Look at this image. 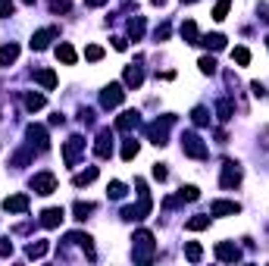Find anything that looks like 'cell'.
Instances as JSON below:
<instances>
[{"instance_id": "cell-1", "label": "cell", "mask_w": 269, "mask_h": 266, "mask_svg": "<svg viewBox=\"0 0 269 266\" xmlns=\"http://www.w3.org/2000/svg\"><path fill=\"white\" fill-rule=\"evenodd\" d=\"M135 263H150L153 260V254H157V244H153V235L147 232V229H141V232H135Z\"/></svg>"}, {"instance_id": "cell-2", "label": "cell", "mask_w": 269, "mask_h": 266, "mask_svg": "<svg viewBox=\"0 0 269 266\" xmlns=\"http://www.w3.org/2000/svg\"><path fill=\"white\" fill-rule=\"evenodd\" d=\"M172 122H175V116H163V119H157V122H150V126H147V138L157 144V147H163L169 129H172Z\"/></svg>"}, {"instance_id": "cell-3", "label": "cell", "mask_w": 269, "mask_h": 266, "mask_svg": "<svg viewBox=\"0 0 269 266\" xmlns=\"http://www.w3.org/2000/svg\"><path fill=\"white\" fill-rule=\"evenodd\" d=\"M182 150L188 157H194V160H204L207 157V144L201 141V135H194V132H185L182 135Z\"/></svg>"}, {"instance_id": "cell-4", "label": "cell", "mask_w": 269, "mask_h": 266, "mask_svg": "<svg viewBox=\"0 0 269 266\" xmlns=\"http://www.w3.org/2000/svg\"><path fill=\"white\" fill-rule=\"evenodd\" d=\"M82 150H85V138H82V135H72V138L63 144V160H66V166H75V163H79Z\"/></svg>"}, {"instance_id": "cell-5", "label": "cell", "mask_w": 269, "mask_h": 266, "mask_svg": "<svg viewBox=\"0 0 269 266\" xmlns=\"http://www.w3.org/2000/svg\"><path fill=\"white\" fill-rule=\"evenodd\" d=\"M31 191L34 194H53L57 191V175L53 172H38L31 179Z\"/></svg>"}, {"instance_id": "cell-6", "label": "cell", "mask_w": 269, "mask_h": 266, "mask_svg": "<svg viewBox=\"0 0 269 266\" xmlns=\"http://www.w3.org/2000/svg\"><path fill=\"white\" fill-rule=\"evenodd\" d=\"M122 97H125V88H122L119 82H113V85H106V88H103L100 103H103L106 110H113V107H119V103H122Z\"/></svg>"}, {"instance_id": "cell-7", "label": "cell", "mask_w": 269, "mask_h": 266, "mask_svg": "<svg viewBox=\"0 0 269 266\" xmlns=\"http://www.w3.org/2000/svg\"><path fill=\"white\" fill-rule=\"evenodd\" d=\"M241 182V166L235 163V160H225L222 163V179H219V185L222 188H235Z\"/></svg>"}, {"instance_id": "cell-8", "label": "cell", "mask_w": 269, "mask_h": 266, "mask_svg": "<svg viewBox=\"0 0 269 266\" xmlns=\"http://www.w3.org/2000/svg\"><path fill=\"white\" fill-rule=\"evenodd\" d=\"M216 257H219L222 263H235V260H241V247H238L235 241H219V244H216Z\"/></svg>"}, {"instance_id": "cell-9", "label": "cell", "mask_w": 269, "mask_h": 266, "mask_svg": "<svg viewBox=\"0 0 269 266\" xmlns=\"http://www.w3.org/2000/svg\"><path fill=\"white\" fill-rule=\"evenodd\" d=\"M147 213H150V198H147V194H141V204H138V207H125V210H122V219L138 222V219H144Z\"/></svg>"}, {"instance_id": "cell-10", "label": "cell", "mask_w": 269, "mask_h": 266, "mask_svg": "<svg viewBox=\"0 0 269 266\" xmlns=\"http://www.w3.org/2000/svg\"><path fill=\"white\" fill-rule=\"evenodd\" d=\"M53 38H57V28H41V31H34V34H31V50H47Z\"/></svg>"}, {"instance_id": "cell-11", "label": "cell", "mask_w": 269, "mask_h": 266, "mask_svg": "<svg viewBox=\"0 0 269 266\" xmlns=\"http://www.w3.org/2000/svg\"><path fill=\"white\" fill-rule=\"evenodd\" d=\"M94 154H97V160H110V154H113V135H110V132H100V135H97Z\"/></svg>"}, {"instance_id": "cell-12", "label": "cell", "mask_w": 269, "mask_h": 266, "mask_svg": "<svg viewBox=\"0 0 269 266\" xmlns=\"http://www.w3.org/2000/svg\"><path fill=\"white\" fill-rule=\"evenodd\" d=\"M235 213H241V207L235 201H213L210 204V216H235Z\"/></svg>"}, {"instance_id": "cell-13", "label": "cell", "mask_w": 269, "mask_h": 266, "mask_svg": "<svg viewBox=\"0 0 269 266\" xmlns=\"http://www.w3.org/2000/svg\"><path fill=\"white\" fill-rule=\"evenodd\" d=\"M63 207H47L44 213H41V225H44V229H57V225L63 222Z\"/></svg>"}, {"instance_id": "cell-14", "label": "cell", "mask_w": 269, "mask_h": 266, "mask_svg": "<svg viewBox=\"0 0 269 266\" xmlns=\"http://www.w3.org/2000/svg\"><path fill=\"white\" fill-rule=\"evenodd\" d=\"M4 210H10V213H25V210H28V194H10V198H4Z\"/></svg>"}, {"instance_id": "cell-15", "label": "cell", "mask_w": 269, "mask_h": 266, "mask_svg": "<svg viewBox=\"0 0 269 266\" xmlns=\"http://www.w3.org/2000/svg\"><path fill=\"white\" fill-rule=\"evenodd\" d=\"M25 135L31 138V144H38L41 150L50 144V141H47V129H44V126H28V129H25Z\"/></svg>"}, {"instance_id": "cell-16", "label": "cell", "mask_w": 269, "mask_h": 266, "mask_svg": "<svg viewBox=\"0 0 269 266\" xmlns=\"http://www.w3.org/2000/svg\"><path fill=\"white\" fill-rule=\"evenodd\" d=\"M34 82L41 85V88H47V91H53L57 88V72L53 69H38L34 72Z\"/></svg>"}, {"instance_id": "cell-17", "label": "cell", "mask_w": 269, "mask_h": 266, "mask_svg": "<svg viewBox=\"0 0 269 266\" xmlns=\"http://www.w3.org/2000/svg\"><path fill=\"white\" fill-rule=\"evenodd\" d=\"M57 60H60L63 66H75V60H79V54H75V47H72V44H66V41H63V44L57 47Z\"/></svg>"}, {"instance_id": "cell-18", "label": "cell", "mask_w": 269, "mask_h": 266, "mask_svg": "<svg viewBox=\"0 0 269 266\" xmlns=\"http://www.w3.org/2000/svg\"><path fill=\"white\" fill-rule=\"evenodd\" d=\"M135 126H138V113L135 110H125L122 116L116 119V132H132Z\"/></svg>"}, {"instance_id": "cell-19", "label": "cell", "mask_w": 269, "mask_h": 266, "mask_svg": "<svg viewBox=\"0 0 269 266\" xmlns=\"http://www.w3.org/2000/svg\"><path fill=\"white\" fill-rule=\"evenodd\" d=\"M141 82H144L141 66H125V88H141Z\"/></svg>"}, {"instance_id": "cell-20", "label": "cell", "mask_w": 269, "mask_h": 266, "mask_svg": "<svg viewBox=\"0 0 269 266\" xmlns=\"http://www.w3.org/2000/svg\"><path fill=\"white\" fill-rule=\"evenodd\" d=\"M182 38H185V44H198L201 41V34H198V22H182Z\"/></svg>"}, {"instance_id": "cell-21", "label": "cell", "mask_w": 269, "mask_h": 266, "mask_svg": "<svg viewBox=\"0 0 269 266\" xmlns=\"http://www.w3.org/2000/svg\"><path fill=\"white\" fill-rule=\"evenodd\" d=\"M16 57H19V44H4L0 47V66H10V63H16Z\"/></svg>"}, {"instance_id": "cell-22", "label": "cell", "mask_w": 269, "mask_h": 266, "mask_svg": "<svg viewBox=\"0 0 269 266\" xmlns=\"http://www.w3.org/2000/svg\"><path fill=\"white\" fill-rule=\"evenodd\" d=\"M232 113H235V103L228 100V97H222V100L216 103V116H219V122H228V119H232Z\"/></svg>"}, {"instance_id": "cell-23", "label": "cell", "mask_w": 269, "mask_h": 266, "mask_svg": "<svg viewBox=\"0 0 269 266\" xmlns=\"http://www.w3.org/2000/svg\"><path fill=\"white\" fill-rule=\"evenodd\" d=\"M207 225H210V216H204V213H198V216H191V219L185 222V229H188V232H204V229H207Z\"/></svg>"}, {"instance_id": "cell-24", "label": "cell", "mask_w": 269, "mask_h": 266, "mask_svg": "<svg viewBox=\"0 0 269 266\" xmlns=\"http://www.w3.org/2000/svg\"><path fill=\"white\" fill-rule=\"evenodd\" d=\"M198 44H204V47H210V50H222V47H225V34H207V38H201Z\"/></svg>"}, {"instance_id": "cell-25", "label": "cell", "mask_w": 269, "mask_h": 266, "mask_svg": "<svg viewBox=\"0 0 269 266\" xmlns=\"http://www.w3.org/2000/svg\"><path fill=\"white\" fill-rule=\"evenodd\" d=\"M47 247H50V244H47V241H31V244H28V247H25V254H28V257H31V260H41V257H44V254H47Z\"/></svg>"}, {"instance_id": "cell-26", "label": "cell", "mask_w": 269, "mask_h": 266, "mask_svg": "<svg viewBox=\"0 0 269 266\" xmlns=\"http://www.w3.org/2000/svg\"><path fill=\"white\" fill-rule=\"evenodd\" d=\"M94 179H97V166H91V169H85V172H79V175H75V179H72V185H75V188H82V185H91Z\"/></svg>"}, {"instance_id": "cell-27", "label": "cell", "mask_w": 269, "mask_h": 266, "mask_svg": "<svg viewBox=\"0 0 269 266\" xmlns=\"http://www.w3.org/2000/svg\"><path fill=\"white\" fill-rule=\"evenodd\" d=\"M185 257H188L191 263H201V257H204V247H201L198 241H188V244H185Z\"/></svg>"}, {"instance_id": "cell-28", "label": "cell", "mask_w": 269, "mask_h": 266, "mask_svg": "<svg viewBox=\"0 0 269 266\" xmlns=\"http://www.w3.org/2000/svg\"><path fill=\"white\" fill-rule=\"evenodd\" d=\"M228 10H232V0H216V7H213V19L222 22L228 16Z\"/></svg>"}, {"instance_id": "cell-29", "label": "cell", "mask_w": 269, "mask_h": 266, "mask_svg": "<svg viewBox=\"0 0 269 266\" xmlns=\"http://www.w3.org/2000/svg\"><path fill=\"white\" fill-rule=\"evenodd\" d=\"M72 213H75V219L85 222V219L94 213V204H82V201H79V204H72Z\"/></svg>"}, {"instance_id": "cell-30", "label": "cell", "mask_w": 269, "mask_h": 266, "mask_svg": "<svg viewBox=\"0 0 269 266\" xmlns=\"http://www.w3.org/2000/svg\"><path fill=\"white\" fill-rule=\"evenodd\" d=\"M129 34L135 38V41H141V34H144V16H135L129 22Z\"/></svg>"}, {"instance_id": "cell-31", "label": "cell", "mask_w": 269, "mask_h": 266, "mask_svg": "<svg viewBox=\"0 0 269 266\" xmlns=\"http://www.w3.org/2000/svg\"><path fill=\"white\" fill-rule=\"evenodd\" d=\"M44 103H47L44 94H25V107H28L31 113H34V110H44Z\"/></svg>"}, {"instance_id": "cell-32", "label": "cell", "mask_w": 269, "mask_h": 266, "mask_svg": "<svg viewBox=\"0 0 269 266\" xmlns=\"http://www.w3.org/2000/svg\"><path fill=\"white\" fill-rule=\"evenodd\" d=\"M135 157H138V141H135V138H129V141L122 144V160L129 163V160H135Z\"/></svg>"}, {"instance_id": "cell-33", "label": "cell", "mask_w": 269, "mask_h": 266, "mask_svg": "<svg viewBox=\"0 0 269 266\" xmlns=\"http://www.w3.org/2000/svg\"><path fill=\"white\" fill-rule=\"evenodd\" d=\"M191 119H194V126H207V122H210L207 107H194V110H191Z\"/></svg>"}, {"instance_id": "cell-34", "label": "cell", "mask_w": 269, "mask_h": 266, "mask_svg": "<svg viewBox=\"0 0 269 266\" xmlns=\"http://www.w3.org/2000/svg\"><path fill=\"white\" fill-rule=\"evenodd\" d=\"M85 60L100 63V60H103V47H100V44H88V47H85Z\"/></svg>"}, {"instance_id": "cell-35", "label": "cell", "mask_w": 269, "mask_h": 266, "mask_svg": "<svg viewBox=\"0 0 269 266\" xmlns=\"http://www.w3.org/2000/svg\"><path fill=\"white\" fill-rule=\"evenodd\" d=\"M198 198H201V188H194V185H185L178 191V201H198Z\"/></svg>"}, {"instance_id": "cell-36", "label": "cell", "mask_w": 269, "mask_h": 266, "mask_svg": "<svg viewBox=\"0 0 269 266\" xmlns=\"http://www.w3.org/2000/svg\"><path fill=\"white\" fill-rule=\"evenodd\" d=\"M106 194H110L113 201H119V198H125V185H122V182H110V188H106Z\"/></svg>"}, {"instance_id": "cell-37", "label": "cell", "mask_w": 269, "mask_h": 266, "mask_svg": "<svg viewBox=\"0 0 269 266\" xmlns=\"http://www.w3.org/2000/svg\"><path fill=\"white\" fill-rule=\"evenodd\" d=\"M232 60H235L238 66H247V63H250V50H247V47H235V50H232Z\"/></svg>"}, {"instance_id": "cell-38", "label": "cell", "mask_w": 269, "mask_h": 266, "mask_svg": "<svg viewBox=\"0 0 269 266\" xmlns=\"http://www.w3.org/2000/svg\"><path fill=\"white\" fill-rule=\"evenodd\" d=\"M198 66H201V72H204V75H213V72H216V60H213V57H201V60H198Z\"/></svg>"}, {"instance_id": "cell-39", "label": "cell", "mask_w": 269, "mask_h": 266, "mask_svg": "<svg viewBox=\"0 0 269 266\" xmlns=\"http://www.w3.org/2000/svg\"><path fill=\"white\" fill-rule=\"evenodd\" d=\"M50 10L53 13H69V0H50Z\"/></svg>"}, {"instance_id": "cell-40", "label": "cell", "mask_w": 269, "mask_h": 266, "mask_svg": "<svg viewBox=\"0 0 269 266\" xmlns=\"http://www.w3.org/2000/svg\"><path fill=\"white\" fill-rule=\"evenodd\" d=\"M13 10H16V7H13V0H0V16H7V19H10Z\"/></svg>"}, {"instance_id": "cell-41", "label": "cell", "mask_w": 269, "mask_h": 266, "mask_svg": "<svg viewBox=\"0 0 269 266\" xmlns=\"http://www.w3.org/2000/svg\"><path fill=\"white\" fill-rule=\"evenodd\" d=\"M13 254V241L10 238H0V257H10Z\"/></svg>"}, {"instance_id": "cell-42", "label": "cell", "mask_w": 269, "mask_h": 266, "mask_svg": "<svg viewBox=\"0 0 269 266\" xmlns=\"http://www.w3.org/2000/svg\"><path fill=\"white\" fill-rule=\"evenodd\" d=\"M166 175H169V169H166L163 163H157V166H153V179H160V182H163Z\"/></svg>"}, {"instance_id": "cell-43", "label": "cell", "mask_w": 269, "mask_h": 266, "mask_svg": "<svg viewBox=\"0 0 269 266\" xmlns=\"http://www.w3.org/2000/svg\"><path fill=\"white\" fill-rule=\"evenodd\" d=\"M113 47L122 54V50H129V41H125V38H113Z\"/></svg>"}, {"instance_id": "cell-44", "label": "cell", "mask_w": 269, "mask_h": 266, "mask_svg": "<svg viewBox=\"0 0 269 266\" xmlns=\"http://www.w3.org/2000/svg\"><path fill=\"white\" fill-rule=\"evenodd\" d=\"M250 88H254V97H260V100H263V97H266V88H263V85H260V82H254V85H250Z\"/></svg>"}, {"instance_id": "cell-45", "label": "cell", "mask_w": 269, "mask_h": 266, "mask_svg": "<svg viewBox=\"0 0 269 266\" xmlns=\"http://www.w3.org/2000/svg\"><path fill=\"white\" fill-rule=\"evenodd\" d=\"M166 38H169V25H160L157 28V41H166Z\"/></svg>"}, {"instance_id": "cell-46", "label": "cell", "mask_w": 269, "mask_h": 266, "mask_svg": "<svg viewBox=\"0 0 269 266\" xmlns=\"http://www.w3.org/2000/svg\"><path fill=\"white\" fill-rule=\"evenodd\" d=\"M85 4H88V7H103L106 0H85Z\"/></svg>"}, {"instance_id": "cell-47", "label": "cell", "mask_w": 269, "mask_h": 266, "mask_svg": "<svg viewBox=\"0 0 269 266\" xmlns=\"http://www.w3.org/2000/svg\"><path fill=\"white\" fill-rule=\"evenodd\" d=\"M150 4H157V7H163V4H166V0H150Z\"/></svg>"}, {"instance_id": "cell-48", "label": "cell", "mask_w": 269, "mask_h": 266, "mask_svg": "<svg viewBox=\"0 0 269 266\" xmlns=\"http://www.w3.org/2000/svg\"><path fill=\"white\" fill-rule=\"evenodd\" d=\"M182 4H198V0H182Z\"/></svg>"}, {"instance_id": "cell-49", "label": "cell", "mask_w": 269, "mask_h": 266, "mask_svg": "<svg viewBox=\"0 0 269 266\" xmlns=\"http://www.w3.org/2000/svg\"><path fill=\"white\" fill-rule=\"evenodd\" d=\"M266 47H269V38H266Z\"/></svg>"}]
</instances>
